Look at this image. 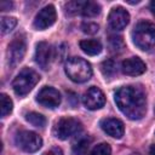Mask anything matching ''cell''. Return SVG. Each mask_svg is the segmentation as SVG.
Returning <instances> with one entry per match:
<instances>
[{"instance_id":"1","label":"cell","mask_w":155,"mask_h":155,"mask_svg":"<svg viewBox=\"0 0 155 155\" xmlns=\"http://www.w3.org/2000/svg\"><path fill=\"white\" fill-rule=\"evenodd\" d=\"M120 111L131 120H139L147 113V98L144 91L138 86H122L114 94Z\"/></svg>"},{"instance_id":"2","label":"cell","mask_w":155,"mask_h":155,"mask_svg":"<svg viewBox=\"0 0 155 155\" xmlns=\"http://www.w3.org/2000/svg\"><path fill=\"white\" fill-rule=\"evenodd\" d=\"M132 40L142 51H150L155 47V24L139 22L132 30Z\"/></svg>"},{"instance_id":"3","label":"cell","mask_w":155,"mask_h":155,"mask_svg":"<svg viewBox=\"0 0 155 155\" xmlns=\"http://www.w3.org/2000/svg\"><path fill=\"white\" fill-rule=\"evenodd\" d=\"M65 74L68 78L78 84L85 82L91 79L92 76V68L91 64L81 58V57H70L65 62Z\"/></svg>"},{"instance_id":"4","label":"cell","mask_w":155,"mask_h":155,"mask_svg":"<svg viewBox=\"0 0 155 155\" xmlns=\"http://www.w3.org/2000/svg\"><path fill=\"white\" fill-rule=\"evenodd\" d=\"M39 80L40 76L35 70L30 68H24L12 81V88L17 96L22 97L28 94L33 90V87L39 82Z\"/></svg>"},{"instance_id":"5","label":"cell","mask_w":155,"mask_h":155,"mask_svg":"<svg viewBox=\"0 0 155 155\" xmlns=\"http://www.w3.org/2000/svg\"><path fill=\"white\" fill-rule=\"evenodd\" d=\"M81 130V122L74 117H62L53 126V134L58 139H68Z\"/></svg>"},{"instance_id":"6","label":"cell","mask_w":155,"mask_h":155,"mask_svg":"<svg viewBox=\"0 0 155 155\" xmlns=\"http://www.w3.org/2000/svg\"><path fill=\"white\" fill-rule=\"evenodd\" d=\"M67 13L94 17L101 12V5L96 1H70L65 5Z\"/></svg>"},{"instance_id":"7","label":"cell","mask_w":155,"mask_h":155,"mask_svg":"<svg viewBox=\"0 0 155 155\" xmlns=\"http://www.w3.org/2000/svg\"><path fill=\"white\" fill-rule=\"evenodd\" d=\"M16 144L27 153H35L41 148L42 139L33 131H21L16 136Z\"/></svg>"},{"instance_id":"8","label":"cell","mask_w":155,"mask_h":155,"mask_svg":"<svg viewBox=\"0 0 155 155\" xmlns=\"http://www.w3.org/2000/svg\"><path fill=\"white\" fill-rule=\"evenodd\" d=\"M27 50L25 40L21 36L15 38L7 48V61L11 67H16L24 57Z\"/></svg>"},{"instance_id":"9","label":"cell","mask_w":155,"mask_h":155,"mask_svg":"<svg viewBox=\"0 0 155 155\" xmlns=\"http://www.w3.org/2000/svg\"><path fill=\"white\" fill-rule=\"evenodd\" d=\"M84 105L90 110L101 109L105 104V96L98 87H90L82 96Z\"/></svg>"},{"instance_id":"10","label":"cell","mask_w":155,"mask_h":155,"mask_svg":"<svg viewBox=\"0 0 155 155\" xmlns=\"http://www.w3.org/2000/svg\"><path fill=\"white\" fill-rule=\"evenodd\" d=\"M57 18V13H56V8L53 5H47L44 8H41L39 11V13L36 15L35 19H34V28L38 30H44L48 27H51Z\"/></svg>"},{"instance_id":"11","label":"cell","mask_w":155,"mask_h":155,"mask_svg":"<svg viewBox=\"0 0 155 155\" xmlns=\"http://www.w3.org/2000/svg\"><path fill=\"white\" fill-rule=\"evenodd\" d=\"M36 101L41 105L53 109L61 104V94L56 88H53L51 86H45L39 91V93L36 96Z\"/></svg>"},{"instance_id":"12","label":"cell","mask_w":155,"mask_h":155,"mask_svg":"<svg viewBox=\"0 0 155 155\" xmlns=\"http://www.w3.org/2000/svg\"><path fill=\"white\" fill-rule=\"evenodd\" d=\"M54 57V53H53V50L51 47V45H48L47 42L45 41H40L38 45H36V48H35V62L36 64L42 68V69H48L50 64H51V61L53 59Z\"/></svg>"},{"instance_id":"13","label":"cell","mask_w":155,"mask_h":155,"mask_svg":"<svg viewBox=\"0 0 155 155\" xmlns=\"http://www.w3.org/2000/svg\"><path fill=\"white\" fill-rule=\"evenodd\" d=\"M108 22L111 29L114 30H122L130 22V13L124 7H114L108 16Z\"/></svg>"},{"instance_id":"14","label":"cell","mask_w":155,"mask_h":155,"mask_svg":"<svg viewBox=\"0 0 155 155\" xmlns=\"http://www.w3.org/2000/svg\"><path fill=\"white\" fill-rule=\"evenodd\" d=\"M101 127L108 136L116 138V139H120L125 133V126H124L122 121H120L119 119H115V117L103 119L101 121Z\"/></svg>"},{"instance_id":"15","label":"cell","mask_w":155,"mask_h":155,"mask_svg":"<svg viewBox=\"0 0 155 155\" xmlns=\"http://www.w3.org/2000/svg\"><path fill=\"white\" fill-rule=\"evenodd\" d=\"M121 70L126 75L137 76V75L143 74L147 70V65L139 57H131V58H127L122 62Z\"/></svg>"},{"instance_id":"16","label":"cell","mask_w":155,"mask_h":155,"mask_svg":"<svg viewBox=\"0 0 155 155\" xmlns=\"http://www.w3.org/2000/svg\"><path fill=\"white\" fill-rule=\"evenodd\" d=\"M80 48L88 56H96L102 52V44L97 39H86L80 41Z\"/></svg>"},{"instance_id":"17","label":"cell","mask_w":155,"mask_h":155,"mask_svg":"<svg viewBox=\"0 0 155 155\" xmlns=\"http://www.w3.org/2000/svg\"><path fill=\"white\" fill-rule=\"evenodd\" d=\"M92 138L88 136L81 137L74 145H73V153L75 155H87L88 150H90V145H91Z\"/></svg>"},{"instance_id":"18","label":"cell","mask_w":155,"mask_h":155,"mask_svg":"<svg viewBox=\"0 0 155 155\" xmlns=\"http://www.w3.org/2000/svg\"><path fill=\"white\" fill-rule=\"evenodd\" d=\"M24 117L30 125H33L35 127H44L46 125V117L36 111H29L25 114Z\"/></svg>"},{"instance_id":"19","label":"cell","mask_w":155,"mask_h":155,"mask_svg":"<svg viewBox=\"0 0 155 155\" xmlns=\"http://www.w3.org/2000/svg\"><path fill=\"white\" fill-rule=\"evenodd\" d=\"M108 46H109L110 52H113V53H120L125 48V42H124V40H122L121 36L111 35L108 39Z\"/></svg>"},{"instance_id":"20","label":"cell","mask_w":155,"mask_h":155,"mask_svg":"<svg viewBox=\"0 0 155 155\" xmlns=\"http://www.w3.org/2000/svg\"><path fill=\"white\" fill-rule=\"evenodd\" d=\"M101 70L105 78H111L117 73V63L114 59H107L101 64Z\"/></svg>"},{"instance_id":"21","label":"cell","mask_w":155,"mask_h":155,"mask_svg":"<svg viewBox=\"0 0 155 155\" xmlns=\"http://www.w3.org/2000/svg\"><path fill=\"white\" fill-rule=\"evenodd\" d=\"M0 103H1V117H5L12 111L13 104H12L11 98L5 93L0 94Z\"/></svg>"},{"instance_id":"22","label":"cell","mask_w":155,"mask_h":155,"mask_svg":"<svg viewBox=\"0 0 155 155\" xmlns=\"http://www.w3.org/2000/svg\"><path fill=\"white\" fill-rule=\"evenodd\" d=\"M17 24V19L15 17H8V16H4L1 17V33L2 34H7L10 33Z\"/></svg>"},{"instance_id":"23","label":"cell","mask_w":155,"mask_h":155,"mask_svg":"<svg viewBox=\"0 0 155 155\" xmlns=\"http://www.w3.org/2000/svg\"><path fill=\"white\" fill-rule=\"evenodd\" d=\"M90 155H111V148L108 143H99L91 150Z\"/></svg>"},{"instance_id":"24","label":"cell","mask_w":155,"mask_h":155,"mask_svg":"<svg viewBox=\"0 0 155 155\" xmlns=\"http://www.w3.org/2000/svg\"><path fill=\"white\" fill-rule=\"evenodd\" d=\"M81 29H82L84 33L92 35V34H96L99 30V25L94 22H84L81 24Z\"/></svg>"},{"instance_id":"25","label":"cell","mask_w":155,"mask_h":155,"mask_svg":"<svg viewBox=\"0 0 155 155\" xmlns=\"http://www.w3.org/2000/svg\"><path fill=\"white\" fill-rule=\"evenodd\" d=\"M42 155H63V151H62L61 148H52L48 151L44 153Z\"/></svg>"},{"instance_id":"26","label":"cell","mask_w":155,"mask_h":155,"mask_svg":"<svg viewBox=\"0 0 155 155\" xmlns=\"http://www.w3.org/2000/svg\"><path fill=\"white\" fill-rule=\"evenodd\" d=\"M12 6H13V4H12L11 1H1V2H0V8H1L2 11H6V10L12 8Z\"/></svg>"},{"instance_id":"27","label":"cell","mask_w":155,"mask_h":155,"mask_svg":"<svg viewBox=\"0 0 155 155\" xmlns=\"http://www.w3.org/2000/svg\"><path fill=\"white\" fill-rule=\"evenodd\" d=\"M149 155H155V144L150 145V148H149Z\"/></svg>"},{"instance_id":"28","label":"cell","mask_w":155,"mask_h":155,"mask_svg":"<svg viewBox=\"0 0 155 155\" xmlns=\"http://www.w3.org/2000/svg\"><path fill=\"white\" fill-rule=\"evenodd\" d=\"M150 10H151V12L155 15V0H153V1L150 2Z\"/></svg>"},{"instance_id":"29","label":"cell","mask_w":155,"mask_h":155,"mask_svg":"<svg viewBox=\"0 0 155 155\" xmlns=\"http://www.w3.org/2000/svg\"><path fill=\"white\" fill-rule=\"evenodd\" d=\"M132 155H140V154H138V153H133Z\"/></svg>"}]
</instances>
